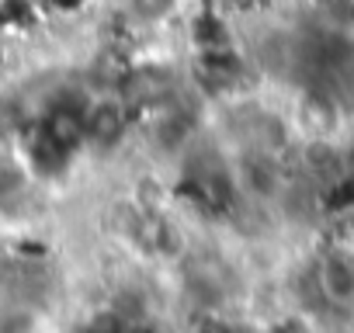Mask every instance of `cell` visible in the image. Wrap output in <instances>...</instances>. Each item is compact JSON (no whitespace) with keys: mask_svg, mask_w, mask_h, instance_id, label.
Listing matches in <instances>:
<instances>
[{"mask_svg":"<svg viewBox=\"0 0 354 333\" xmlns=\"http://www.w3.org/2000/svg\"><path fill=\"white\" fill-rule=\"evenodd\" d=\"M323 15L330 18V25L354 32V0H323Z\"/></svg>","mask_w":354,"mask_h":333,"instance_id":"cell-3","label":"cell"},{"mask_svg":"<svg viewBox=\"0 0 354 333\" xmlns=\"http://www.w3.org/2000/svg\"><path fill=\"white\" fill-rule=\"evenodd\" d=\"M177 4H181V0H129L132 15H136L142 25H160V21H167V18L177 11Z\"/></svg>","mask_w":354,"mask_h":333,"instance_id":"cell-2","label":"cell"},{"mask_svg":"<svg viewBox=\"0 0 354 333\" xmlns=\"http://www.w3.org/2000/svg\"><path fill=\"white\" fill-rule=\"evenodd\" d=\"M316 281H319V292L326 295V302H333L340 309H354V250L351 247L326 250L316 267Z\"/></svg>","mask_w":354,"mask_h":333,"instance_id":"cell-1","label":"cell"}]
</instances>
